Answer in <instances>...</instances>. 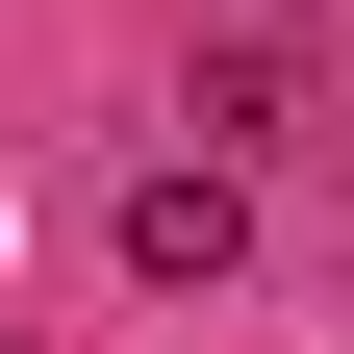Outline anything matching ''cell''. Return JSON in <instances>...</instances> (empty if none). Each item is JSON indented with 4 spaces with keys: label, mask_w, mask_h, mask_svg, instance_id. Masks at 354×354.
<instances>
[{
    "label": "cell",
    "mask_w": 354,
    "mask_h": 354,
    "mask_svg": "<svg viewBox=\"0 0 354 354\" xmlns=\"http://www.w3.org/2000/svg\"><path fill=\"white\" fill-rule=\"evenodd\" d=\"M228 253H253V177L228 152H152V177H127V279H152V304H203Z\"/></svg>",
    "instance_id": "obj_1"
}]
</instances>
